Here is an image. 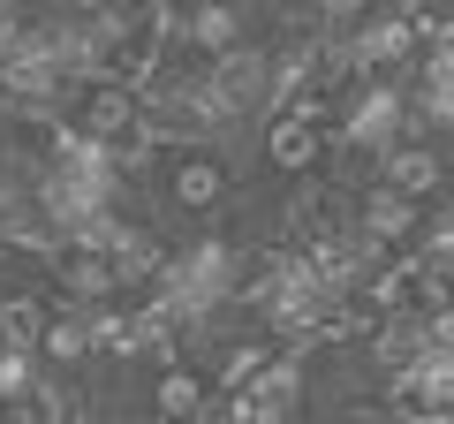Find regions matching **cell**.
<instances>
[{
  "label": "cell",
  "instance_id": "1",
  "mask_svg": "<svg viewBox=\"0 0 454 424\" xmlns=\"http://www.w3.org/2000/svg\"><path fill=\"white\" fill-rule=\"evenodd\" d=\"M250 250L235 228H197L182 243H167L160 273L145 280V303L160 310L167 326H175L182 357H205L212 342L243 326V280H250Z\"/></svg>",
  "mask_w": 454,
  "mask_h": 424
},
{
  "label": "cell",
  "instance_id": "2",
  "mask_svg": "<svg viewBox=\"0 0 454 424\" xmlns=\"http://www.w3.org/2000/svg\"><path fill=\"white\" fill-rule=\"evenodd\" d=\"M137 175L152 182L137 190L152 220H220L235 205V160L220 145H152Z\"/></svg>",
  "mask_w": 454,
  "mask_h": 424
},
{
  "label": "cell",
  "instance_id": "3",
  "mask_svg": "<svg viewBox=\"0 0 454 424\" xmlns=\"http://www.w3.org/2000/svg\"><path fill=\"white\" fill-rule=\"evenodd\" d=\"M447 402H454V349H432L424 364L379 379V409H387V424H447Z\"/></svg>",
  "mask_w": 454,
  "mask_h": 424
},
{
  "label": "cell",
  "instance_id": "4",
  "mask_svg": "<svg viewBox=\"0 0 454 424\" xmlns=\"http://www.w3.org/2000/svg\"><path fill=\"white\" fill-rule=\"evenodd\" d=\"M372 182L394 197H417V205H439L447 197V145H432V137H402V145H387L372 160Z\"/></svg>",
  "mask_w": 454,
  "mask_h": 424
},
{
  "label": "cell",
  "instance_id": "5",
  "mask_svg": "<svg viewBox=\"0 0 454 424\" xmlns=\"http://www.w3.org/2000/svg\"><path fill=\"white\" fill-rule=\"evenodd\" d=\"M212 409V379L197 357H167L145 372V417H175V424H205Z\"/></svg>",
  "mask_w": 454,
  "mask_h": 424
},
{
  "label": "cell",
  "instance_id": "6",
  "mask_svg": "<svg viewBox=\"0 0 454 424\" xmlns=\"http://www.w3.org/2000/svg\"><path fill=\"white\" fill-rule=\"evenodd\" d=\"M16 137H23V122L8 114V106H0V145H16Z\"/></svg>",
  "mask_w": 454,
  "mask_h": 424
},
{
  "label": "cell",
  "instance_id": "7",
  "mask_svg": "<svg viewBox=\"0 0 454 424\" xmlns=\"http://www.w3.org/2000/svg\"><path fill=\"white\" fill-rule=\"evenodd\" d=\"M145 424H175V417H145Z\"/></svg>",
  "mask_w": 454,
  "mask_h": 424
}]
</instances>
